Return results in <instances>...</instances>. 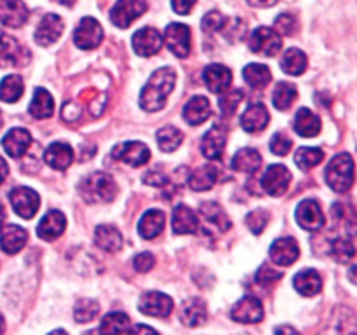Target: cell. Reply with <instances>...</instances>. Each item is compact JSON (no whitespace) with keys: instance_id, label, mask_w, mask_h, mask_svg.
<instances>
[{"instance_id":"23","label":"cell","mask_w":357,"mask_h":335,"mask_svg":"<svg viewBox=\"0 0 357 335\" xmlns=\"http://www.w3.org/2000/svg\"><path fill=\"white\" fill-rule=\"evenodd\" d=\"M31 145V135L23 128H13L2 140V147L10 157L17 159V157L24 156L26 150Z\"/></svg>"},{"instance_id":"54","label":"cell","mask_w":357,"mask_h":335,"mask_svg":"<svg viewBox=\"0 0 357 335\" xmlns=\"http://www.w3.org/2000/svg\"><path fill=\"white\" fill-rule=\"evenodd\" d=\"M145 181L150 185H164L166 184V177L159 170H153L145 174Z\"/></svg>"},{"instance_id":"6","label":"cell","mask_w":357,"mask_h":335,"mask_svg":"<svg viewBox=\"0 0 357 335\" xmlns=\"http://www.w3.org/2000/svg\"><path fill=\"white\" fill-rule=\"evenodd\" d=\"M30 61V51L14 37L0 35V68L24 66Z\"/></svg>"},{"instance_id":"27","label":"cell","mask_w":357,"mask_h":335,"mask_svg":"<svg viewBox=\"0 0 357 335\" xmlns=\"http://www.w3.org/2000/svg\"><path fill=\"white\" fill-rule=\"evenodd\" d=\"M211 115V105L204 96H194L185 103L183 119L190 126H201Z\"/></svg>"},{"instance_id":"2","label":"cell","mask_w":357,"mask_h":335,"mask_svg":"<svg viewBox=\"0 0 357 335\" xmlns=\"http://www.w3.org/2000/svg\"><path fill=\"white\" fill-rule=\"evenodd\" d=\"M79 194L89 204L98 202H110L117 195V184L114 178L103 171H94L80 180Z\"/></svg>"},{"instance_id":"9","label":"cell","mask_w":357,"mask_h":335,"mask_svg":"<svg viewBox=\"0 0 357 335\" xmlns=\"http://www.w3.org/2000/svg\"><path fill=\"white\" fill-rule=\"evenodd\" d=\"M10 206L21 218H33L40 206V198L30 187H16L9 194Z\"/></svg>"},{"instance_id":"26","label":"cell","mask_w":357,"mask_h":335,"mask_svg":"<svg viewBox=\"0 0 357 335\" xmlns=\"http://www.w3.org/2000/svg\"><path fill=\"white\" fill-rule=\"evenodd\" d=\"M44 159L51 168H54V170L58 171H63L73 163V150L68 143L54 142L45 149Z\"/></svg>"},{"instance_id":"11","label":"cell","mask_w":357,"mask_h":335,"mask_svg":"<svg viewBox=\"0 0 357 335\" xmlns=\"http://www.w3.org/2000/svg\"><path fill=\"white\" fill-rule=\"evenodd\" d=\"M230 318L237 323H260L264 320V307H261L260 299L253 295L243 297L239 302L234 304L232 311H230Z\"/></svg>"},{"instance_id":"58","label":"cell","mask_w":357,"mask_h":335,"mask_svg":"<svg viewBox=\"0 0 357 335\" xmlns=\"http://www.w3.org/2000/svg\"><path fill=\"white\" fill-rule=\"evenodd\" d=\"M246 2L253 7H271L274 6L278 0H246Z\"/></svg>"},{"instance_id":"25","label":"cell","mask_w":357,"mask_h":335,"mask_svg":"<svg viewBox=\"0 0 357 335\" xmlns=\"http://www.w3.org/2000/svg\"><path fill=\"white\" fill-rule=\"evenodd\" d=\"M268 121H271V115H268L267 108L261 103H253L246 108L241 117V126L248 133H260L267 128Z\"/></svg>"},{"instance_id":"53","label":"cell","mask_w":357,"mask_h":335,"mask_svg":"<svg viewBox=\"0 0 357 335\" xmlns=\"http://www.w3.org/2000/svg\"><path fill=\"white\" fill-rule=\"evenodd\" d=\"M195 2H197V0H171V6H173V9L176 10L178 14L185 16V14H188L194 9Z\"/></svg>"},{"instance_id":"39","label":"cell","mask_w":357,"mask_h":335,"mask_svg":"<svg viewBox=\"0 0 357 335\" xmlns=\"http://www.w3.org/2000/svg\"><path fill=\"white\" fill-rule=\"evenodd\" d=\"M129 330V318L124 313H110L101 320L98 334L100 335H122Z\"/></svg>"},{"instance_id":"35","label":"cell","mask_w":357,"mask_h":335,"mask_svg":"<svg viewBox=\"0 0 357 335\" xmlns=\"http://www.w3.org/2000/svg\"><path fill=\"white\" fill-rule=\"evenodd\" d=\"M52 110H54V101H52L51 94L44 87H37L30 101V107H28V112L35 119H47L52 115Z\"/></svg>"},{"instance_id":"61","label":"cell","mask_w":357,"mask_h":335,"mask_svg":"<svg viewBox=\"0 0 357 335\" xmlns=\"http://www.w3.org/2000/svg\"><path fill=\"white\" fill-rule=\"evenodd\" d=\"M3 332H6V321H3V316L0 314V335H3Z\"/></svg>"},{"instance_id":"52","label":"cell","mask_w":357,"mask_h":335,"mask_svg":"<svg viewBox=\"0 0 357 335\" xmlns=\"http://www.w3.org/2000/svg\"><path fill=\"white\" fill-rule=\"evenodd\" d=\"M153 265H155V258H153V255L149 253V251L138 253L132 258V267L138 272H149Z\"/></svg>"},{"instance_id":"57","label":"cell","mask_w":357,"mask_h":335,"mask_svg":"<svg viewBox=\"0 0 357 335\" xmlns=\"http://www.w3.org/2000/svg\"><path fill=\"white\" fill-rule=\"evenodd\" d=\"M7 174H9V166H7L6 159L0 156V184H3V181H6Z\"/></svg>"},{"instance_id":"20","label":"cell","mask_w":357,"mask_h":335,"mask_svg":"<svg viewBox=\"0 0 357 335\" xmlns=\"http://www.w3.org/2000/svg\"><path fill=\"white\" fill-rule=\"evenodd\" d=\"M300 248L293 237H279L271 246V258L275 265H291L298 260Z\"/></svg>"},{"instance_id":"4","label":"cell","mask_w":357,"mask_h":335,"mask_svg":"<svg viewBox=\"0 0 357 335\" xmlns=\"http://www.w3.org/2000/svg\"><path fill=\"white\" fill-rule=\"evenodd\" d=\"M149 9L146 0H117L110 10V21L117 28H129L145 10Z\"/></svg>"},{"instance_id":"40","label":"cell","mask_w":357,"mask_h":335,"mask_svg":"<svg viewBox=\"0 0 357 335\" xmlns=\"http://www.w3.org/2000/svg\"><path fill=\"white\" fill-rule=\"evenodd\" d=\"M24 93L23 79L20 75H7L0 82V100L6 103H16Z\"/></svg>"},{"instance_id":"62","label":"cell","mask_w":357,"mask_h":335,"mask_svg":"<svg viewBox=\"0 0 357 335\" xmlns=\"http://www.w3.org/2000/svg\"><path fill=\"white\" fill-rule=\"evenodd\" d=\"M49 335H68V334H66L65 330H54V332H51Z\"/></svg>"},{"instance_id":"45","label":"cell","mask_w":357,"mask_h":335,"mask_svg":"<svg viewBox=\"0 0 357 335\" xmlns=\"http://www.w3.org/2000/svg\"><path fill=\"white\" fill-rule=\"evenodd\" d=\"M331 255H333L335 260L342 262V264H345V262L352 260L356 255V248H354V243H352V237H337V239L331 243Z\"/></svg>"},{"instance_id":"22","label":"cell","mask_w":357,"mask_h":335,"mask_svg":"<svg viewBox=\"0 0 357 335\" xmlns=\"http://www.w3.org/2000/svg\"><path fill=\"white\" fill-rule=\"evenodd\" d=\"M66 227V218L58 209H51L44 215V218L37 225V236L45 241H52L63 234Z\"/></svg>"},{"instance_id":"37","label":"cell","mask_w":357,"mask_h":335,"mask_svg":"<svg viewBox=\"0 0 357 335\" xmlns=\"http://www.w3.org/2000/svg\"><path fill=\"white\" fill-rule=\"evenodd\" d=\"M281 68L288 75H302L307 68L305 52L296 47L288 49L281 58Z\"/></svg>"},{"instance_id":"36","label":"cell","mask_w":357,"mask_h":335,"mask_svg":"<svg viewBox=\"0 0 357 335\" xmlns=\"http://www.w3.org/2000/svg\"><path fill=\"white\" fill-rule=\"evenodd\" d=\"M243 77L248 82V86L253 87V89H264L272 80V73L268 70V66L260 65V63H251V65H248L244 68Z\"/></svg>"},{"instance_id":"15","label":"cell","mask_w":357,"mask_h":335,"mask_svg":"<svg viewBox=\"0 0 357 335\" xmlns=\"http://www.w3.org/2000/svg\"><path fill=\"white\" fill-rule=\"evenodd\" d=\"M296 222L305 230H319L326 222V216H324L319 202H316L314 199H305L296 208Z\"/></svg>"},{"instance_id":"30","label":"cell","mask_w":357,"mask_h":335,"mask_svg":"<svg viewBox=\"0 0 357 335\" xmlns=\"http://www.w3.org/2000/svg\"><path fill=\"white\" fill-rule=\"evenodd\" d=\"M293 128L303 138H312V136L319 135L321 119L312 110H309V108H300L295 115V124H293Z\"/></svg>"},{"instance_id":"14","label":"cell","mask_w":357,"mask_h":335,"mask_svg":"<svg viewBox=\"0 0 357 335\" xmlns=\"http://www.w3.org/2000/svg\"><path fill=\"white\" fill-rule=\"evenodd\" d=\"M227 135H229V129L222 124H215L208 133L204 135L201 143V152L202 156L208 157V159L216 161L222 159L223 150L227 145Z\"/></svg>"},{"instance_id":"18","label":"cell","mask_w":357,"mask_h":335,"mask_svg":"<svg viewBox=\"0 0 357 335\" xmlns=\"http://www.w3.org/2000/svg\"><path fill=\"white\" fill-rule=\"evenodd\" d=\"M30 17L23 0H0V23L9 28H21Z\"/></svg>"},{"instance_id":"46","label":"cell","mask_w":357,"mask_h":335,"mask_svg":"<svg viewBox=\"0 0 357 335\" xmlns=\"http://www.w3.org/2000/svg\"><path fill=\"white\" fill-rule=\"evenodd\" d=\"M274 30L278 34L286 35V37H291L298 31V20H296L295 14H289V13H282L275 17L274 21Z\"/></svg>"},{"instance_id":"49","label":"cell","mask_w":357,"mask_h":335,"mask_svg":"<svg viewBox=\"0 0 357 335\" xmlns=\"http://www.w3.org/2000/svg\"><path fill=\"white\" fill-rule=\"evenodd\" d=\"M201 24H202V30L208 31V34H211V31H220L225 28L227 17L223 16L222 13H218V10H211V13H208L204 17H202Z\"/></svg>"},{"instance_id":"12","label":"cell","mask_w":357,"mask_h":335,"mask_svg":"<svg viewBox=\"0 0 357 335\" xmlns=\"http://www.w3.org/2000/svg\"><path fill=\"white\" fill-rule=\"evenodd\" d=\"M139 311L152 318H167L173 313V300L169 295L160 292L143 293L138 304Z\"/></svg>"},{"instance_id":"64","label":"cell","mask_w":357,"mask_h":335,"mask_svg":"<svg viewBox=\"0 0 357 335\" xmlns=\"http://www.w3.org/2000/svg\"><path fill=\"white\" fill-rule=\"evenodd\" d=\"M0 129H2V114H0Z\"/></svg>"},{"instance_id":"8","label":"cell","mask_w":357,"mask_h":335,"mask_svg":"<svg viewBox=\"0 0 357 335\" xmlns=\"http://www.w3.org/2000/svg\"><path fill=\"white\" fill-rule=\"evenodd\" d=\"M190 28L187 24L171 23L164 31V42H166L167 49L178 58H187L190 54Z\"/></svg>"},{"instance_id":"16","label":"cell","mask_w":357,"mask_h":335,"mask_svg":"<svg viewBox=\"0 0 357 335\" xmlns=\"http://www.w3.org/2000/svg\"><path fill=\"white\" fill-rule=\"evenodd\" d=\"M132 49L138 56H153L162 49V35L155 28H142L132 35Z\"/></svg>"},{"instance_id":"17","label":"cell","mask_w":357,"mask_h":335,"mask_svg":"<svg viewBox=\"0 0 357 335\" xmlns=\"http://www.w3.org/2000/svg\"><path fill=\"white\" fill-rule=\"evenodd\" d=\"M63 28H65V23L58 14H45L38 23L37 30H35V42L38 45H44V47L54 44L61 37Z\"/></svg>"},{"instance_id":"43","label":"cell","mask_w":357,"mask_h":335,"mask_svg":"<svg viewBox=\"0 0 357 335\" xmlns=\"http://www.w3.org/2000/svg\"><path fill=\"white\" fill-rule=\"evenodd\" d=\"M324 159V152L316 147H303L295 154V163L300 170H312Z\"/></svg>"},{"instance_id":"56","label":"cell","mask_w":357,"mask_h":335,"mask_svg":"<svg viewBox=\"0 0 357 335\" xmlns=\"http://www.w3.org/2000/svg\"><path fill=\"white\" fill-rule=\"evenodd\" d=\"M274 335H300V332L296 328L289 327V325H282L274 330Z\"/></svg>"},{"instance_id":"1","label":"cell","mask_w":357,"mask_h":335,"mask_svg":"<svg viewBox=\"0 0 357 335\" xmlns=\"http://www.w3.org/2000/svg\"><path fill=\"white\" fill-rule=\"evenodd\" d=\"M176 84V72L169 66L159 68L152 73L146 86L139 93V107L146 112H157L166 105L167 96Z\"/></svg>"},{"instance_id":"59","label":"cell","mask_w":357,"mask_h":335,"mask_svg":"<svg viewBox=\"0 0 357 335\" xmlns=\"http://www.w3.org/2000/svg\"><path fill=\"white\" fill-rule=\"evenodd\" d=\"M6 225V209H3V206L0 204V229Z\"/></svg>"},{"instance_id":"42","label":"cell","mask_w":357,"mask_h":335,"mask_svg":"<svg viewBox=\"0 0 357 335\" xmlns=\"http://www.w3.org/2000/svg\"><path fill=\"white\" fill-rule=\"evenodd\" d=\"M183 142V133L174 126H164L157 131V143L162 152H174Z\"/></svg>"},{"instance_id":"10","label":"cell","mask_w":357,"mask_h":335,"mask_svg":"<svg viewBox=\"0 0 357 335\" xmlns=\"http://www.w3.org/2000/svg\"><path fill=\"white\" fill-rule=\"evenodd\" d=\"M112 157L129 164V166H143L149 163L150 149L142 142H124L114 147Z\"/></svg>"},{"instance_id":"60","label":"cell","mask_w":357,"mask_h":335,"mask_svg":"<svg viewBox=\"0 0 357 335\" xmlns=\"http://www.w3.org/2000/svg\"><path fill=\"white\" fill-rule=\"evenodd\" d=\"M56 2L61 3V6H65V7H72L73 3H75V0H56Z\"/></svg>"},{"instance_id":"51","label":"cell","mask_w":357,"mask_h":335,"mask_svg":"<svg viewBox=\"0 0 357 335\" xmlns=\"http://www.w3.org/2000/svg\"><path fill=\"white\" fill-rule=\"evenodd\" d=\"M282 278V274L279 271H275L274 267H271V265L264 264L260 269H258L257 272V281L260 283V285H274L275 281H279V279Z\"/></svg>"},{"instance_id":"33","label":"cell","mask_w":357,"mask_h":335,"mask_svg":"<svg viewBox=\"0 0 357 335\" xmlns=\"http://www.w3.org/2000/svg\"><path fill=\"white\" fill-rule=\"evenodd\" d=\"M199 227L197 215L188 206L180 204L173 211V230L174 234H192Z\"/></svg>"},{"instance_id":"47","label":"cell","mask_w":357,"mask_h":335,"mask_svg":"<svg viewBox=\"0 0 357 335\" xmlns=\"http://www.w3.org/2000/svg\"><path fill=\"white\" fill-rule=\"evenodd\" d=\"M268 220H271V213L265 211V209H253V211L246 216V223L253 234L264 232Z\"/></svg>"},{"instance_id":"7","label":"cell","mask_w":357,"mask_h":335,"mask_svg":"<svg viewBox=\"0 0 357 335\" xmlns=\"http://www.w3.org/2000/svg\"><path fill=\"white\" fill-rule=\"evenodd\" d=\"M103 28L94 17H82L75 28L73 40L77 47L89 51V49H96L103 42Z\"/></svg>"},{"instance_id":"38","label":"cell","mask_w":357,"mask_h":335,"mask_svg":"<svg viewBox=\"0 0 357 335\" xmlns=\"http://www.w3.org/2000/svg\"><path fill=\"white\" fill-rule=\"evenodd\" d=\"M201 215L204 216V220L209 225H213L220 232H225V230L230 229L229 216L216 202H204V204H201Z\"/></svg>"},{"instance_id":"29","label":"cell","mask_w":357,"mask_h":335,"mask_svg":"<svg viewBox=\"0 0 357 335\" xmlns=\"http://www.w3.org/2000/svg\"><path fill=\"white\" fill-rule=\"evenodd\" d=\"M295 290L298 293H302L303 297H314L323 290V279H321V274L314 269H305V271L298 272L295 276Z\"/></svg>"},{"instance_id":"63","label":"cell","mask_w":357,"mask_h":335,"mask_svg":"<svg viewBox=\"0 0 357 335\" xmlns=\"http://www.w3.org/2000/svg\"><path fill=\"white\" fill-rule=\"evenodd\" d=\"M84 335H100V334H98V332H94V330H89V332H86Z\"/></svg>"},{"instance_id":"48","label":"cell","mask_w":357,"mask_h":335,"mask_svg":"<svg viewBox=\"0 0 357 335\" xmlns=\"http://www.w3.org/2000/svg\"><path fill=\"white\" fill-rule=\"evenodd\" d=\"M241 100H243V91H232V93L223 94L218 101V107L220 110H222V114L225 115V117L234 115L236 108L239 107Z\"/></svg>"},{"instance_id":"41","label":"cell","mask_w":357,"mask_h":335,"mask_svg":"<svg viewBox=\"0 0 357 335\" xmlns=\"http://www.w3.org/2000/svg\"><path fill=\"white\" fill-rule=\"evenodd\" d=\"M298 98V91L293 84L289 82H279L274 87V94H272V103L278 110H288L295 100Z\"/></svg>"},{"instance_id":"24","label":"cell","mask_w":357,"mask_h":335,"mask_svg":"<svg viewBox=\"0 0 357 335\" xmlns=\"http://www.w3.org/2000/svg\"><path fill=\"white\" fill-rule=\"evenodd\" d=\"M180 320L185 327L190 328H195L204 323L208 320V311H206L204 300L197 299V297H192V299L185 300L181 304Z\"/></svg>"},{"instance_id":"3","label":"cell","mask_w":357,"mask_h":335,"mask_svg":"<svg viewBox=\"0 0 357 335\" xmlns=\"http://www.w3.org/2000/svg\"><path fill=\"white\" fill-rule=\"evenodd\" d=\"M326 181L335 192H347L354 185V159L351 154H338L330 161Z\"/></svg>"},{"instance_id":"21","label":"cell","mask_w":357,"mask_h":335,"mask_svg":"<svg viewBox=\"0 0 357 335\" xmlns=\"http://www.w3.org/2000/svg\"><path fill=\"white\" fill-rule=\"evenodd\" d=\"M26 230L20 225L6 223V225L0 229V248L9 255H16L17 251L23 250V246L26 244Z\"/></svg>"},{"instance_id":"19","label":"cell","mask_w":357,"mask_h":335,"mask_svg":"<svg viewBox=\"0 0 357 335\" xmlns=\"http://www.w3.org/2000/svg\"><path fill=\"white\" fill-rule=\"evenodd\" d=\"M202 79H204L206 87H208L211 93L222 94L232 84V72L227 68L225 65H218V63H213L208 65L202 72Z\"/></svg>"},{"instance_id":"32","label":"cell","mask_w":357,"mask_h":335,"mask_svg":"<svg viewBox=\"0 0 357 335\" xmlns=\"http://www.w3.org/2000/svg\"><path fill=\"white\" fill-rule=\"evenodd\" d=\"M164 220H166L164 211H160V209H149L138 223L139 236L145 237V239L157 237L164 230Z\"/></svg>"},{"instance_id":"50","label":"cell","mask_w":357,"mask_h":335,"mask_svg":"<svg viewBox=\"0 0 357 335\" xmlns=\"http://www.w3.org/2000/svg\"><path fill=\"white\" fill-rule=\"evenodd\" d=\"M293 142L288 135L284 133H275L271 140V150L275 156H286L291 150Z\"/></svg>"},{"instance_id":"31","label":"cell","mask_w":357,"mask_h":335,"mask_svg":"<svg viewBox=\"0 0 357 335\" xmlns=\"http://www.w3.org/2000/svg\"><path fill=\"white\" fill-rule=\"evenodd\" d=\"M216 181H218V170L213 164H206V166L197 168L188 177V185L195 192L209 191V188L215 187Z\"/></svg>"},{"instance_id":"55","label":"cell","mask_w":357,"mask_h":335,"mask_svg":"<svg viewBox=\"0 0 357 335\" xmlns=\"http://www.w3.org/2000/svg\"><path fill=\"white\" fill-rule=\"evenodd\" d=\"M128 335H159L152 327H146V325H135V327L129 330Z\"/></svg>"},{"instance_id":"34","label":"cell","mask_w":357,"mask_h":335,"mask_svg":"<svg viewBox=\"0 0 357 335\" xmlns=\"http://www.w3.org/2000/svg\"><path fill=\"white\" fill-rule=\"evenodd\" d=\"M261 156L255 149H241L232 157V168L239 173L253 174L260 168Z\"/></svg>"},{"instance_id":"28","label":"cell","mask_w":357,"mask_h":335,"mask_svg":"<svg viewBox=\"0 0 357 335\" xmlns=\"http://www.w3.org/2000/svg\"><path fill=\"white\" fill-rule=\"evenodd\" d=\"M94 241H96L98 246L105 251H110V253H115L122 248V234L117 227L114 225H98L96 230H94Z\"/></svg>"},{"instance_id":"5","label":"cell","mask_w":357,"mask_h":335,"mask_svg":"<svg viewBox=\"0 0 357 335\" xmlns=\"http://www.w3.org/2000/svg\"><path fill=\"white\" fill-rule=\"evenodd\" d=\"M282 47L281 35L268 27H260L251 34L250 37V49L257 54L265 56V58H272L278 54Z\"/></svg>"},{"instance_id":"13","label":"cell","mask_w":357,"mask_h":335,"mask_svg":"<svg viewBox=\"0 0 357 335\" xmlns=\"http://www.w3.org/2000/svg\"><path fill=\"white\" fill-rule=\"evenodd\" d=\"M289 180H291V173H289L288 168L282 166V164H272L261 178V187L267 194L278 198L288 191Z\"/></svg>"},{"instance_id":"44","label":"cell","mask_w":357,"mask_h":335,"mask_svg":"<svg viewBox=\"0 0 357 335\" xmlns=\"http://www.w3.org/2000/svg\"><path fill=\"white\" fill-rule=\"evenodd\" d=\"M98 313H100V304L93 299H80L73 309L77 323H89L98 316Z\"/></svg>"}]
</instances>
